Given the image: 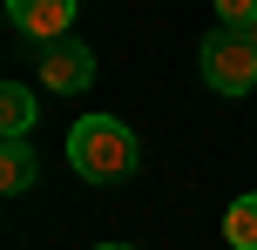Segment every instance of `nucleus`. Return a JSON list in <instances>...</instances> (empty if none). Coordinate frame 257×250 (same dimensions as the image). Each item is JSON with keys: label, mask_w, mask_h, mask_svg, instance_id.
I'll list each match as a JSON object with an SVG mask.
<instances>
[{"label": "nucleus", "mask_w": 257, "mask_h": 250, "mask_svg": "<svg viewBox=\"0 0 257 250\" xmlns=\"http://www.w3.org/2000/svg\"><path fill=\"white\" fill-rule=\"evenodd\" d=\"M136 129L115 115H81L75 129H68V162H75V176H88V183H122L128 169H136Z\"/></svg>", "instance_id": "nucleus-1"}, {"label": "nucleus", "mask_w": 257, "mask_h": 250, "mask_svg": "<svg viewBox=\"0 0 257 250\" xmlns=\"http://www.w3.org/2000/svg\"><path fill=\"white\" fill-rule=\"evenodd\" d=\"M196 68H203V81L217 95H250L257 88V41L244 27H217L203 41V54H196Z\"/></svg>", "instance_id": "nucleus-2"}, {"label": "nucleus", "mask_w": 257, "mask_h": 250, "mask_svg": "<svg viewBox=\"0 0 257 250\" xmlns=\"http://www.w3.org/2000/svg\"><path fill=\"white\" fill-rule=\"evenodd\" d=\"M95 81V48H81V41H41V88L48 95H81Z\"/></svg>", "instance_id": "nucleus-3"}, {"label": "nucleus", "mask_w": 257, "mask_h": 250, "mask_svg": "<svg viewBox=\"0 0 257 250\" xmlns=\"http://www.w3.org/2000/svg\"><path fill=\"white\" fill-rule=\"evenodd\" d=\"M7 21L27 41H61L75 27V0H7Z\"/></svg>", "instance_id": "nucleus-4"}, {"label": "nucleus", "mask_w": 257, "mask_h": 250, "mask_svg": "<svg viewBox=\"0 0 257 250\" xmlns=\"http://www.w3.org/2000/svg\"><path fill=\"white\" fill-rule=\"evenodd\" d=\"M34 169H41V156L27 149V135H7V149H0V189H7V196L34 189Z\"/></svg>", "instance_id": "nucleus-5"}, {"label": "nucleus", "mask_w": 257, "mask_h": 250, "mask_svg": "<svg viewBox=\"0 0 257 250\" xmlns=\"http://www.w3.org/2000/svg\"><path fill=\"white\" fill-rule=\"evenodd\" d=\"M34 115H41V108H34V88H27V81H7V88H0V129H7V135H27Z\"/></svg>", "instance_id": "nucleus-6"}, {"label": "nucleus", "mask_w": 257, "mask_h": 250, "mask_svg": "<svg viewBox=\"0 0 257 250\" xmlns=\"http://www.w3.org/2000/svg\"><path fill=\"white\" fill-rule=\"evenodd\" d=\"M223 243H230V250H257V189L223 210Z\"/></svg>", "instance_id": "nucleus-7"}, {"label": "nucleus", "mask_w": 257, "mask_h": 250, "mask_svg": "<svg viewBox=\"0 0 257 250\" xmlns=\"http://www.w3.org/2000/svg\"><path fill=\"white\" fill-rule=\"evenodd\" d=\"M217 21L223 27H250L257 21V0H217Z\"/></svg>", "instance_id": "nucleus-8"}, {"label": "nucleus", "mask_w": 257, "mask_h": 250, "mask_svg": "<svg viewBox=\"0 0 257 250\" xmlns=\"http://www.w3.org/2000/svg\"><path fill=\"white\" fill-rule=\"evenodd\" d=\"M95 250H136V243H95Z\"/></svg>", "instance_id": "nucleus-9"}, {"label": "nucleus", "mask_w": 257, "mask_h": 250, "mask_svg": "<svg viewBox=\"0 0 257 250\" xmlns=\"http://www.w3.org/2000/svg\"><path fill=\"white\" fill-rule=\"evenodd\" d=\"M244 34H250V41H257V21H250V27H244Z\"/></svg>", "instance_id": "nucleus-10"}]
</instances>
